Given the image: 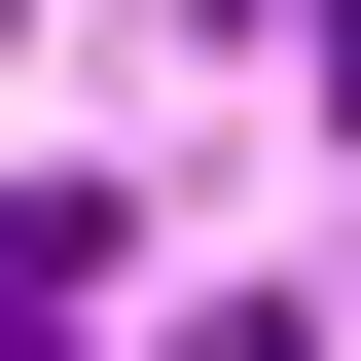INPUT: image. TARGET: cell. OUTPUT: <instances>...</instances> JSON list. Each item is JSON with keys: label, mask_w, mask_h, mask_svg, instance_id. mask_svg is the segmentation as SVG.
I'll use <instances>...</instances> for the list:
<instances>
[{"label": "cell", "mask_w": 361, "mask_h": 361, "mask_svg": "<svg viewBox=\"0 0 361 361\" xmlns=\"http://www.w3.org/2000/svg\"><path fill=\"white\" fill-rule=\"evenodd\" d=\"M0 37H37V0H0Z\"/></svg>", "instance_id": "obj_2"}, {"label": "cell", "mask_w": 361, "mask_h": 361, "mask_svg": "<svg viewBox=\"0 0 361 361\" xmlns=\"http://www.w3.org/2000/svg\"><path fill=\"white\" fill-rule=\"evenodd\" d=\"M0 361H109V217L73 180H0Z\"/></svg>", "instance_id": "obj_1"}]
</instances>
